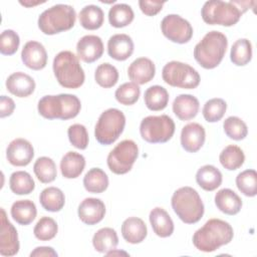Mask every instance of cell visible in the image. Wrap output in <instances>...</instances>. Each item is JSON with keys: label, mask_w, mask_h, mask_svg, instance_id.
I'll list each match as a JSON object with an SVG mask.
<instances>
[{"label": "cell", "mask_w": 257, "mask_h": 257, "mask_svg": "<svg viewBox=\"0 0 257 257\" xmlns=\"http://www.w3.org/2000/svg\"><path fill=\"white\" fill-rule=\"evenodd\" d=\"M234 236L232 226L221 219L208 220L193 235L194 246L202 252H213L223 245L229 244Z\"/></svg>", "instance_id": "6da1fadb"}, {"label": "cell", "mask_w": 257, "mask_h": 257, "mask_svg": "<svg viewBox=\"0 0 257 257\" xmlns=\"http://www.w3.org/2000/svg\"><path fill=\"white\" fill-rule=\"evenodd\" d=\"M228 47V40L225 34L212 30L204 35L194 48L196 61L206 69L217 67L224 58Z\"/></svg>", "instance_id": "7a4b0ae2"}, {"label": "cell", "mask_w": 257, "mask_h": 257, "mask_svg": "<svg viewBox=\"0 0 257 257\" xmlns=\"http://www.w3.org/2000/svg\"><path fill=\"white\" fill-rule=\"evenodd\" d=\"M80 108L79 98L70 93L45 95L39 99L37 104L39 114L47 119H70L79 113Z\"/></svg>", "instance_id": "3957f363"}, {"label": "cell", "mask_w": 257, "mask_h": 257, "mask_svg": "<svg viewBox=\"0 0 257 257\" xmlns=\"http://www.w3.org/2000/svg\"><path fill=\"white\" fill-rule=\"evenodd\" d=\"M171 204L176 215L186 224L199 222L204 215V204L199 193L192 187H182L172 196Z\"/></svg>", "instance_id": "277c9868"}, {"label": "cell", "mask_w": 257, "mask_h": 257, "mask_svg": "<svg viewBox=\"0 0 257 257\" xmlns=\"http://www.w3.org/2000/svg\"><path fill=\"white\" fill-rule=\"evenodd\" d=\"M53 72L58 83L65 87L75 89L80 87L85 79L84 71L78 57L69 50H63L53 59Z\"/></svg>", "instance_id": "5b68a950"}, {"label": "cell", "mask_w": 257, "mask_h": 257, "mask_svg": "<svg viewBox=\"0 0 257 257\" xmlns=\"http://www.w3.org/2000/svg\"><path fill=\"white\" fill-rule=\"evenodd\" d=\"M76 20L72 6L56 4L44 10L38 17V27L46 35H53L71 29Z\"/></svg>", "instance_id": "8992f818"}, {"label": "cell", "mask_w": 257, "mask_h": 257, "mask_svg": "<svg viewBox=\"0 0 257 257\" xmlns=\"http://www.w3.org/2000/svg\"><path fill=\"white\" fill-rule=\"evenodd\" d=\"M243 12L232 1L210 0L204 3L201 16L209 25L233 26L241 18Z\"/></svg>", "instance_id": "52a82bcc"}, {"label": "cell", "mask_w": 257, "mask_h": 257, "mask_svg": "<svg viewBox=\"0 0 257 257\" xmlns=\"http://www.w3.org/2000/svg\"><path fill=\"white\" fill-rule=\"evenodd\" d=\"M124 125L123 112L117 108H108L99 115L94 127V137L100 145H111L122 134Z\"/></svg>", "instance_id": "ba28073f"}, {"label": "cell", "mask_w": 257, "mask_h": 257, "mask_svg": "<svg viewBox=\"0 0 257 257\" xmlns=\"http://www.w3.org/2000/svg\"><path fill=\"white\" fill-rule=\"evenodd\" d=\"M175 122L167 114L149 115L140 124L142 138L151 144H163L172 139L175 134Z\"/></svg>", "instance_id": "9c48e42d"}, {"label": "cell", "mask_w": 257, "mask_h": 257, "mask_svg": "<svg viewBox=\"0 0 257 257\" xmlns=\"http://www.w3.org/2000/svg\"><path fill=\"white\" fill-rule=\"evenodd\" d=\"M163 80L174 87L193 89L200 84V74L191 65L173 60L168 62L162 70Z\"/></svg>", "instance_id": "30bf717a"}, {"label": "cell", "mask_w": 257, "mask_h": 257, "mask_svg": "<svg viewBox=\"0 0 257 257\" xmlns=\"http://www.w3.org/2000/svg\"><path fill=\"white\" fill-rule=\"evenodd\" d=\"M138 156V145L133 140H123L109 152L106 159L107 167L113 174H126L132 170Z\"/></svg>", "instance_id": "8fae6325"}, {"label": "cell", "mask_w": 257, "mask_h": 257, "mask_svg": "<svg viewBox=\"0 0 257 257\" xmlns=\"http://www.w3.org/2000/svg\"><path fill=\"white\" fill-rule=\"evenodd\" d=\"M161 30L165 37L179 44L189 42L193 36V27L190 22L178 14L165 16L161 22Z\"/></svg>", "instance_id": "7c38bea8"}, {"label": "cell", "mask_w": 257, "mask_h": 257, "mask_svg": "<svg viewBox=\"0 0 257 257\" xmlns=\"http://www.w3.org/2000/svg\"><path fill=\"white\" fill-rule=\"evenodd\" d=\"M19 239L16 228L7 219L6 212L1 208L0 228V254L2 256H14L19 251Z\"/></svg>", "instance_id": "4fadbf2b"}, {"label": "cell", "mask_w": 257, "mask_h": 257, "mask_svg": "<svg viewBox=\"0 0 257 257\" xmlns=\"http://www.w3.org/2000/svg\"><path fill=\"white\" fill-rule=\"evenodd\" d=\"M34 157V149L30 142L18 138L10 142L6 149L7 161L15 167H25L29 165Z\"/></svg>", "instance_id": "5bb4252c"}, {"label": "cell", "mask_w": 257, "mask_h": 257, "mask_svg": "<svg viewBox=\"0 0 257 257\" xmlns=\"http://www.w3.org/2000/svg\"><path fill=\"white\" fill-rule=\"evenodd\" d=\"M77 57L86 63H92L103 54V43L97 35H84L76 44Z\"/></svg>", "instance_id": "9a60e30c"}, {"label": "cell", "mask_w": 257, "mask_h": 257, "mask_svg": "<svg viewBox=\"0 0 257 257\" xmlns=\"http://www.w3.org/2000/svg\"><path fill=\"white\" fill-rule=\"evenodd\" d=\"M21 59L30 69L40 70L47 64V52L44 46L38 41H28L22 48Z\"/></svg>", "instance_id": "2e32d148"}, {"label": "cell", "mask_w": 257, "mask_h": 257, "mask_svg": "<svg viewBox=\"0 0 257 257\" xmlns=\"http://www.w3.org/2000/svg\"><path fill=\"white\" fill-rule=\"evenodd\" d=\"M78 217L86 225L99 223L105 215L104 203L97 198H85L78 206Z\"/></svg>", "instance_id": "e0dca14e"}, {"label": "cell", "mask_w": 257, "mask_h": 257, "mask_svg": "<svg viewBox=\"0 0 257 257\" xmlns=\"http://www.w3.org/2000/svg\"><path fill=\"white\" fill-rule=\"evenodd\" d=\"M205 139V128L198 122H190L182 128L181 145L188 153L198 152L203 147Z\"/></svg>", "instance_id": "ac0fdd59"}, {"label": "cell", "mask_w": 257, "mask_h": 257, "mask_svg": "<svg viewBox=\"0 0 257 257\" xmlns=\"http://www.w3.org/2000/svg\"><path fill=\"white\" fill-rule=\"evenodd\" d=\"M156 74L155 63L148 57H139L135 59L127 68L130 79L137 84L150 82Z\"/></svg>", "instance_id": "d6986e66"}, {"label": "cell", "mask_w": 257, "mask_h": 257, "mask_svg": "<svg viewBox=\"0 0 257 257\" xmlns=\"http://www.w3.org/2000/svg\"><path fill=\"white\" fill-rule=\"evenodd\" d=\"M134 48V41L127 34H114L110 36L107 41V53L111 58L117 61H123L131 57Z\"/></svg>", "instance_id": "ffe728a7"}, {"label": "cell", "mask_w": 257, "mask_h": 257, "mask_svg": "<svg viewBox=\"0 0 257 257\" xmlns=\"http://www.w3.org/2000/svg\"><path fill=\"white\" fill-rule=\"evenodd\" d=\"M7 90L15 96L27 97L33 93L35 89L34 79L21 71H16L10 74L6 79Z\"/></svg>", "instance_id": "44dd1931"}, {"label": "cell", "mask_w": 257, "mask_h": 257, "mask_svg": "<svg viewBox=\"0 0 257 257\" xmlns=\"http://www.w3.org/2000/svg\"><path fill=\"white\" fill-rule=\"evenodd\" d=\"M199 108V100L192 94H180L173 101V112L181 120L194 118L198 114Z\"/></svg>", "instance_id": "7402d4cb"}, {"label": "cell", "mask_w": 257, "mask_h": 257, "mask_svg": "<svg viewBox=\"0 0 257 257\" xmlns=\"http://www.w3.org/2000/svg\"><path fill=\"white\" fill-rule=\"evenodd\" d=\"M149 219L153 231L157 236L161 238H167L173 234L174 222L165 209L160 207L154 208L150 212Z\"/></svg>", "instance_id": "603a6c76"}, {"label": "cell", "mask_w": 257, "mask_h": 257, "mask_svg": "<svg viewBox=\"0 0 257 257\" xmlns=\"http://www.w3.org/2000/svg\"><path fill=\"white\" fill-rule=\"evenodd\" d=\"M122 238L131 244H139L148 235L146 223L138 217H128L121 224Z\"/></svg>", "instance_id": "cb8c5ba5"}, {"label": "cell", "mask_w": 257, "mask_h": 257, "mask_svg": "<svg viewBox=\"0 0 257 257\" xmlns=\"http://www.w3.org/2000/svg\"><path fill=\"white\" fill-rule=\"evenodd\" d=\"M215 205L224 214L236 215L242 208L241 198L231 189L224 188L215 195Z\"/></svg>", "instance_id": "d4e9b609"}, {"label": "cell", "mask_w": 257, "mask_h": 257, "mask_svg": "<svg viewBox=\"0 0 257 257\" xmlns=\"http://www.w3.org/2000/svg\"><path fill=\"white\" fill-rule=\"evenodd\" d=\"M84 167V157L76 152H67L60 161L61 175L66 179L77 178L83 172Z\"/></svg>", "instance_id": "484cf974"}, {"label": "cell", "mask_w": 257, "mask_h": 257, "mask_svg": "<svg viewBox=\"0 0 257 257\" xmlns=\"http://www.w3.org/2000/svg\"><path fill=\"white\" fill-rule=\"evenodd\" d=\"M222 173L212 165L201 167L196 174L197 184L205 191L211 192L219 188L222 184Z\"/></svg>", "instance_id": "4316f807"}, {"label": "cell", "mask_w": 257, "mask_h": 257, "mask_svg": "<svg viewBox=\"0 0 257 257\" xmlns=\"http://www.w3.org/2000/svg\"><path fill=\"white\" fill-rule=\"evenodd\" d=\"M11 217L19 225H29L36 218L37 209L31 200H18L11 206Z\"/></svg>", "instance_id": "83f0119b"}, {"label": "cell", "mask_w": 257, "mask_h": 257, "mask_svg": "<svg viewBox=\"0 0 257 257\" xmlns=\"http://www.w3.org/2000/svg\"><path fill=\"white\" fill-rule=\"evenodd\" d=\"M118 244V237L114 229L104 227L97 230L92 237V245L99 253L106 254L115 249Z\"/></svg>", "instance_id": "f1b7e54d"}, {"label": "cell", "mask_w": 257, "mask_h": 257, "mask_svg": "<svg viewBox=\"0 0 257 257\" xmlns=\"http://www.w3.org/2000/svg\"><path fill=\"white\" fill-rule=\"evenodd\" d=\"M79 23L87 30H96L103 24L104 13L99 6L90 4L84 6L79 12Z\"/></svg>", "instance_id": "f546056e"}, {"label": "cell", "mask_w": 257, "mask_h": 257, "mask_svg": "<svg viewBox=\"0 0 257 257\" xmlns=\"http://www.w3.org/2000/svg\"><path fill=\"white\" fill-rule=\"evenodd\" d=\"M169 92L161 85H153L145 91L144 99L147 107L153 111H159L166 108L169 102Z\"/></svg>", "instance_id": "4dcf8cb0"}, {"label": "cell", "mask_w": 257, "mask_h": 257, "mask_svg": "<svg viewBox=\"0 0 257 257\" xmlns=\"http://www.w3.org/2000/svg\"><path fill=\"white\" fill-rule=\"evenodd\" d=\"M39 202L44 210L59 212L65 204V196L59 188L48 187L40 193Z\"/></svg>", "instance_id": "1f68e13d"}, {"label": "cell", "mask_w": 257, "mask_h": 257, "mask_svg": "<svg viewBox=\"0 0 257 257\" xmlns=\"http://www.w3.org/2000/svg\"><path fill=\"white\" fill-rule=\"evenodd\" d=\"M83 186L89 193L100 194L108 187V177L101 169L92 168L83 177Z\"/></svg>", "instance_id": "d6a6232c"}, {"label": "cell", "mask_w": 257, "mask_h": 257, "mask_svg": "<svg viewBox=\"0 0 257 257\" xmlns=\"http://www.w3.org/2000/svg\"><path fill=\"white\" fill-rule=\"evenodd\" d=\"M135 13L133 8L125 3H117L110 7L108 11V21L112 27L121 28L131 24Z\"/></svg>", "instance_id": "836d02e7"}, {"label": "cell", "mask_w": 257, "mask_h": 257, "mask_svg": "<svg viewBox=\"0 0 257 257\" xmlns=\"http://www.w3.org/2000/svg\"><path fill=\"white\" fill-rule=\"evenodd\" d=\"M9 187L16 195H28L35 189V183L29 173L16 171L10 176Z\"/></svg>", "instance_id": "e575fe53"}, {"label": "cell", "mask_w": 257, "mask_h": 257, "mask_svg": "<svg viewBox=\"0 0 257 257\" xmlns=\"http://www.w3.org/2000/svg\"><path fill=\"white\" fill-rule=\"evenodd\" d=\"M219 161L226 170L234 171L244 164L245 155L238 146L229 145L220 153Z\"/></svg>", "instance_id": "d590c367"}, {"label": "cell", "mask_w": 257, "mask_h": 257, "mask_svg": "<svg viewBox=\"0 0 257 257\" xmlns=\"http://www.w3.org/2000/svg\"><path fill=\"white\" fill-rule=\"evenodd\" d=\"M230 59L237 66H244L252 59V44L247 38L236 40L230 51Z\"/></svg>", "instance_id": "8d00e7d4"}, {"label": "cell", "mask_w": 257, "mask_h": 257, "mask_svg": "<svg viewBox=\"0 0 257 257\" xmlns=\"http://www.w3.org/2000/svg\"><path fill=\"white\" fill-rule=\"evenodd\" d=\"M33 172L36 178L43 184L53 182L57 176L56 165L51 158L40 157L33 165Z\"/></svg>", "instance_id": "74e56055"}, {"label": "cell", "mask_w": 257, "mask_h": 257, "mask_svg": "<svg viewBox=\"0 0 257 257\" xmlns=\"http://www.w3.org/2000/svg\"><path fill=\"white\" fill-rule=\"evenodd\" d=\"M94 79L98 85L104 88L112 87L118 80V71L115 66L108 62L99 64L94 72Z\"/></svg>", "instance_id": "f35d334b"}, {"label": "cell", "mask_w": 257, "mask_h": 257, "mask_svg": "<svg viewBox=\"0 0 257 257\" xmlns=\"http://www.w3.org/2000/svg\"><path fill=\"white\" fill-rule=\"evenodd\" d=\"M238 190L247 197H255L257 194V173L255 170H245L236 177Z\"/></svg>", "instance_id": "ab89813d"}, {"label": "cell", "mask_w": 257, "mask_h": 257, "mask_svg": "<svg viewBox=\"0 0 257 257\" xmlns=\"http://www.w3.org/2000/svg\"><path fill=\"white\" fill-rule=\"evenodd\" d=\"M227 103L223 98L215 97L207 100L203 106L202 113L208 122L219 121L225 114Z\"/></svg>", "instance_id": "60d3db41"}, {"label": "cell", "mask_w": 257, "mask_h": 257, "mask_svg": "<svg viewBox=\"0 0 257 257\" xmlns=\"http://www.w3.org/2000/svg\"><path fill=\"white\" fill-rule=\"evenodd\" d=\"M140 86L133 81L122 83L116 88L114 92L115 99L123 105H132L136 103L140 97Z\"/></svg>", "instance_id": "b9f144b4"}, {"label": "cell", "mask_w": 257, "mask_h": 257, "mask_svg": "<svg viewBox=\"0 0 257 257\" xmlns=\"http://www.w3.org/2000/svg\"><path fill=\"white\" fill-rule=\"evenodd\" d=\"M223 128L226 136L234 141L244 140L248 135L246 123L238 116L231 115L223 122Z\"/></svg>", "instance_id": "7bdbcfd3"}, {"label": "cell", "mask_w": 257, "mask_h": 257, "mask_svg": "<svg viewBox=\"0 0 257 257\" xmlns=\"http://www.w3.org/2000/svg\"><path fill=\"white\" fill-rule=\"evenodd\" d=\"M58 231L57 223L50 217H42L38 220L33 229L34 236L40 241H49L53 239Z\"/></svg>", "instance_id": "ee69618b"}, {"label": "cell", "mask_w": 257, "mask_h": 257, "mask_svg": "<svg viewBox=\"0 0 257 257\" xmlns=\"http://www.w3.org/2000/svg\"><path fill=\"white\" fill-rule=\"evenodd\" d=\"M67 136L70 144L79 150H85L88 146V134L86 127L80 123L71 124L67 130Z\"/></svg>", "instance_id": "f6af8a7d"}, {"label": "cell", "mask_w": 257, "mask_h": 257, "mask_svg": "<svg viewBox=\"0 0 257 257\" xmlns=\"http://www.w3.org/2000/svg\"><path fill=\"white\" fill-rule=\"evenodd\" d=\"M20 44L19 35L12 29L4 30L0 35V52L3 55L14 54Z\"/></svg>", "instance_id": "bcb514c9"}, {"label": "cell", "mask_w": 257, "mask_h": 257, "mask_svg": "<svg viewBox=\"0 0 257 257\" xmlns=\"http://www.w3.org/2000/svg\"><path fill=\"white\" fill-rule=\"evenodd\" d=\"M165 4V1H149V0H140L139 6L142 10V12L148 16H154L158 14L163 6Z\"/></svg>", "instance_id": "7dc6e473"}, {"label": "cell", "mask_w": 257, "mask_h": 257, "mask_svg": "<svg viewBox=\"0 0 257 257\" xmlns=\"http://www.w3.org/2000/svg\"><path fill=\"white\" fill-rule=\"evenodd\" d=\"M15 108L14 100L6 95L0 96V116L6 117L13 113Z\"/></svg>", "instance_id": "c3c4849f"}, {"label": "cell", "mask_w": 257, "mask_h": 257, "mask_svg": "<svg viewBox=\"0 0 257 257\" xmlns=\"http://www.w3.org/2000/svg\"><path fill=\"white\" fill-rule=\"evenodd\" d=\"M30 257H57V253L52 247L40 246L30 253Z\"/></svg>", "instance_id": "681fc988"}, {"label": "cell", "mask_w": 257, "mask_h": 257, "mask_svg": "<svg viewBox=\"0 0 257 257\" xmlns=\"http://www.w3.org/2000/svg\"><path fill=\"white\" fill-rule=\"evenodd\" d=\"M119 254H123V255H128L126 252H123V251H116L115 249H113V250H111V251H109V252H107L105 255H107V256H113V255H119Z\"/></svg>", "instance_id": "f907efd6"}, {"label": "cell", "mask_w": 257, "mask_h": 257, "mask_svg": "<svg viewBox=\"0 0 257 257\" xmlns=\"http://www.w3.org/2000/svg\"><path fill=\"white\" fill-rule=\"evenodd\" d=\"M44 2L45 1H43V2H40V1H37V2H26V1H24V2H22V1H20V4L24 5V6H27V7H31V6H35L37 4H41V3H44Z\"/></svg>", "instance_id": "816d5d0a"}]
</instances>
